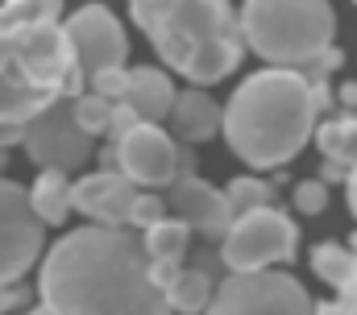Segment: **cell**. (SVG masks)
<instances>
[{"label": "cell", "mask_w": 357, "mask_h": 315, "mask_svg": "<svg viewBox=\"0 0 357 315\" xmlns=\"http://www.w3.org/2000/svg\"><path fill=\"white\" fill-rule=\"evenodd\" d=\"M38 295L50 315H171L142 236L129 229H75L42 261Z\"/></svg>", "instance_id": "cell-1"}, {"label": "cell", "mask_w": 357, "mask_h": 315, "mask_svg": "<svg viewBox=\"0 0 357 315\" xmlns=\"http://www.w3.org/2000/svg\"><path fill=\"white\" fill-rule=\"evenodd\" d=\"M316 112H320V91L299 71L274 67L250 75L233 91L220 133L241 162L274 170L307 146V137L316 133Z\"/></svg>", "instance_id": "cell-2"}, {"label": "cell", "mask_w": 357, "mask_h": 315, "mask_svg": "<svg viewBox=\"0 0 357 315\" xmlns=\"http://www.w3.org/2000/svg\"><path fill=\"white\" fill-rule=\"evenodd\" d=\"M154 54L195 87L220 83L241 63V29L229 0H129Z\"/></svg>", "instance_id": "cell-3"}, {"label": "cell", "mask_w": 357, "mask_h": 315, "mask_svg": "<svg viewBox=\"0 0 357 315\" xmlns=\"http://www.w3.org/2000/svg\"><path fill=\"white\" fill-rule=\"evenodd\" d=\"M237 29L254 54H262L278 71H295L333 54L337 13L328 0H245Z\"/></svg>", "instance_id": "cell-4"}, {"label": "cell", "mask_w": 357, "mask_h": 315, "mask_svg": "<svg viewBox=\"0 0 357 315\" xmlns=\"http://www.w3.org/2000/svg\"><path fill=\"white\" fill-rule=\"evenodd\" d=\"M208 315H316V303L299 286V278L258 270V274H229L212 291Z\"/></svg>", "instance_id": "cell-5"}, {"label": "cell", "mask_w": 357, "mask_h": 315, "mask_svg": "<svg viewBox=\"0 0 357 315\" xmlns=\"http://www.w3.org/2000/svg\"><path fill=\"white\" fill-rule=\"evenodd\" d=\"M295 245H299L295 220L278 208H262L229 224L220 240V261L233 274H258V270H270L274 261L295 257Z\"/></svg>", "instance_id": "cell-6"}, {"label": "cell", "mask_w": 357, "mask_h": 315, "mask_svg": "<svg viewBox=\"0 0 357 315\" xmlns=\"http://www.w3.org/2000/svg\"><path fill=\"white\" fill-rule=\"evenodd\" d=\"M21 146H25L29 162H38L42 170H54V174H71L91 158V137L75 125V112H71L67 95H59L50 108H42L25 125Z\"/></svg>", "instance_id": "cell-7"}, {"label": "cell", "mask_w": 357, "mask_h": 315, "mask_svg": "<svg viewBox=\"0 0 357 315\" xmlns=\"http://www.w3.org/2000/svg\"><path fill=\"white\" fill-rule=\"evenodd\" d=\"M63 33H67V46H71L75 67H79L84 79H96L104 71H121L125 59H129V38L104 4H84L79 13H71Z\"/></svg>", "instance_id": "cell-8"}, {"label": "cell", "mask_w": 357, "mask_h": 315, "mask_svg": "<svg viewBox=\"0 0 357 315\" xmlns=\"http://www.w3.org/2000/svg\"><path fill=\"white\" fill-rule=\"evenodd\" d=\"M116 174H125L133 187H171L178 174H187V158L162 133V125H137L116 137L112 146Z\"/></svg>", "instance_id": "cell-9"}, {"label": "cell", "mask_w": 357, "mask_h": 315, "mask_svg": "<svg viewBox=\"0 0 357 315\" xmlns=\"http://www.w3.org/2000/svg\"><path fill=\"white\" fill-rule=\"evenodd\" d=\"M42 220L29 208V191L0 178V291L13 286L42 253Z\"/></svg>", "instance_id": "cell-10"}, {"label": "cell", "mask_w": 357, "mask_h": 315, "mask_svg": "<svg viewBox=\"0 0 357 315\" xmlns=\"http://www.w3.org/2000/svg\"><path fill=\"white\" fill-rule=\"evenodd\" d=\"M167 203L175 212L178 224L195 229L208 240H225L233 216H229V203H225V191H216L212 183L195 178V174H178L175 183L167 187Z\"/></svg>", "instance_id": "cell-11"}, {"label": "cell", "mask_w": 357, "mask_h": 315, "mask_svg": "<svg viewBox=\"0 0 357 315\" xmlns=\"http://www.w3.org/2000/svg\"><path fill=\"white\" fill-rule=\"evenodd\" d=\"M133 203H137V187L116 170L84 174L79 183H71V208H79L100 229H125Z\"/></svg>", "instance_id": "cell-12"}, {"label": "cell", "mask_w": 357, "mask_h": 315, "mask_svg": "<svg viewBox=\"0 0 357 315\" xmlns=\"http://www.w3.org/2000/svg\"><path fill=\"white\" fill-rule=\"evenodd\" d=\"M175 83L167 71L158 67H133L129 71V87H125V108L137 112L142 125H158L162 116H171V104H175Z\"/></svg>", "instance_id": "cell-13"}, {"label": "cell", "mask_w": 357, "mask_h": 315, "mask_svg": "<svg viewBox=\"0 0 357 315\" xmlns=\"http://www.w3.org/2000/svg\"><path fill=\"white\" fill-rule=\"evenodd\" d=\"M220 121H225V108L208 95V91H178L175 104H171V125L183 141H208L220 133Z\"/></svg>", "instance_id": "cell-14"}, {"label": "cell", "mask_w": 357, "mask_h": 315, "mask_svg": "<svg viewBox=\"0 0 357 315\" xmlns=\"http://www.w3.org/2000/svg\"><path fill=\"white\" fill-rule=\"evenodd\" d=\"M320 154H324V178H349L357 166V116H341V121H324L316 129Z\"/></svg>", "instance_id": "cell-15"}, {"label": "cell", "mask_w": 357, "mask_h": 315, "mask_svg": "<svg viewBox=\"0 0 357 315\" xmlns=\"http://www.w3.org/2000/svg\"><path fill=\"white\" fill-rule=\"evenodd\" d=\"M29 208L42 220V229L46 224H63L75 212L71 208V178L67 174H54V170H42L38 183L29 187Z\"/></svg>", "instance_id": "cell-16"}, {"label": "cell", "mask_w": 357, "mask_h": 315, "mask_svg": "<svg viewBox=\"0 0 357 315\" xmlns=\"http://www.w3.org/2000/svg\"><path fill=\"white\" fill-rule=\"evenodd\" d=\"M212 278H208V270L204 266H195V270H178L175 282L167 286V307L178 315H199L208 312V303H212Z\"/></svg>", "instance_id": "cell-17"}, {"label": "cell", "mask_w": 357, "mask_h": 315, "mask_svg": "<svg viewBox=\"0 0 357 315\" xmlns=\"http://www.w3.org/2000/svg\"><path fill=\"white\" fill-rule=\"evenodd\" d=\"M187 245H191V229L178 224L175 216L158 220L154 229H146V236H142V249H146V257L154 266H178L183 253H187Z\"/></svg>", "instance_id": "cell-18"}, {"label": "cell", "mask_w": 357, "mask_h": 315, "mask_svg": "<svg viewBox=\"0 0 357 315\" xmlns=\"http://www.w3.org/2000/svg\"><path fill=\"white\" fill-rule=\"evenodd\" d=\"M63 13V0H4L0 4V33L17 38L33 25H54Z\"/></svg>", "instance_id": "cell-19"}, {"label": "cell", "mask_w": 357, "mask_h": 315, "mask_svg": "<svg viewBox=\"0 0 357 315\" xmlns=\"http://www.w3.org/2000/svg\"><path fill=\"white\" fill-rule=\"evenodd\" d=\"M312 270H316L324 282L341 286V291H349V286L357 282V257L349 253V249H341V245H316Z\"/></svg>", "instance_id": "cell-20"}, {"label": "cell", "mask_w": 357, "mask_h": 315, "mask_svg": "<svg viewBox=\"0 0 357 315\" xmlns=\"http://www.w3.org/2000/svg\"><path fill=\"white\" fill-rule=\"evenodd\" d=\"M270 199H274V191H270V183H262V178H233L229 191H225V203H229V216L233 220L270 208Z\"/></svg>", "instance_id": "cell-21"}, {"label": "cell", "mask_w": 357, "mask_h": 315, "mask_svg": "<svg viewBox=\"0 0 357 315\" xmlns=\"http://www.w3.org/2000/svg\"><path fill=\"white\" fill-rule=\"evenodd\" d=\"M112 108H116V104H108V100H100V95H91V91L71 100L75 125H79L88 137H100V133H108V129H112Z\"/></svg>", "instance_id": "cell-22"}, {"label": "cell", "mask_w": 357, "mask_h": 315, "mask_svg": "<svg viewBox=\"0 0 357 315\" xmlns=\"http://www.w3.org/2000/svg\"><path fill=\"white\" fill-rule=\"evenodd\" d=\"M295 208L303 212V216H320L324 208H328V183L324 178H307V183H299L295 187Z\"/></svg>", "instance_id": "cell-23"}, {"label": "cell", "mask_w": 357, "mask_h": 315, "mask_svg": "<svg viewBox=\"0 0 357 315\" xmlns=\"http://www.w3.org/2000/svg\"><path fill=\"white\" fill-rule=\"evenodd\" d=\"M88 83H91V95H100V100H108V104H121V100H125V87H129V67L104 71V75L88 79Z\"/></svg>", "instance_id": "cell-24"}, {"label": "cell", "mask_w": 357, "mask_h": 315, "mask_svg": "<svg viewBox=\"0 0 357 315\" xmlns=\"http://www.w3.org/2000/svg\"><path fill=\"white\" fill-rule=\"evenodd\" d=\"M158 220H167L162 195H142V191H137V203H133V212H129V229H154Z\"/></svg>", "instance_id": "cell-25"}, {"label": "cell", "mask_w": 357, "mask_h": 315, "mask_svg": "<svg viewBox=\"0 0 357 315\" xmlns=\"http://www.w3.org/2000/svg\"><path fill=\"white\" fill-rule=\"evenodd\" d=\"M345 191H349V212L357 216V166L349 170V178H345Z\"/></svg>", "instance_id": "cell-26"}, {"label": "cell", "mask_w": 357, "mask_h": 315, "mask_svg": "<svg viewBox=\"0 0 357 315\" xmlns=\"http://www.w3.org/2000/svg\"><path fill=\"white\" fill-rule=\"evenodd\" d=\"M25 315H50V312L46 307H33V312H25Z\"/></svg>", "instance_id": "cell-27"}, {"label": "cell", "mask_w": 357, "mask_h": 315, "mask_svg": "<svg viewBox=\"0 0 357 315\" xmlns=\"http://www.w3.org/2000/svg\"><path fill=\"white\" fill-rule=\"evenodd\" d=\"M0 170H4V150H0ZM0 178H4V174H0Z\"/></svg>", "instance_id": "cell-28"}, {"label": "cell", "mask_w": 357, "mask_h": 315, "mask_svg": "<svg viewBox=\"0 0 357 315\" xmlns=\"http://www.w3.org/2000/svg\"><path fill=\"white\" fill-rule=\"evenodd\" d=\"M354 4H357V0H354Z\"/></svg>", "instance_id": "cell-29"}, {"label": "cell", "mask_w": 357, "mask_h": 315, "mask_svg": "<svg viewBox=\"0 0 357 315\" xmlns=\"http://www.w3.org/2000/svg\"><path fill=\"white\" fill-rule=\"evenodd\" d=\"M0 315H4V312H0Z\"/></svg>", "instance_id": "cell-30"}]
</instances>
